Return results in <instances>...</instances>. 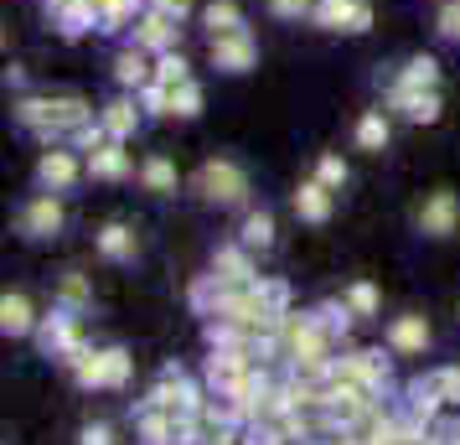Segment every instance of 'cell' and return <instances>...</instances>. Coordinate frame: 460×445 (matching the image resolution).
<instances>
[{
    "label": "cell",
    "mask_w": 460,
    "mask_h": 445,
    "mask_svg": "<svg viewBox=\"0 0 460 445\" xmlns=\"http://www.w3.org/2000/svg\"><path fill=\"white\" fill-rule=\"evenodd\" d=\"M31 342H37V352H42V358H52L58 368H67V362L88 347L84 316H78V311H67V306H52V311H42L37 337H31Z\"/></svg>",
    "instance_id": "5"
},
{
    "label": "cell",
    "mask_w": 460,
    "mask_h": 445,
    "mask_svg": "<svg viewBox=\"0 0 460 445\" xmlns=\"http://www.w3.org/2000/svg\"><path fill=\"white\" fill-rule=\"evenodd\" d=\"M197 22H202V31H208V42L233 37V31H249V16H243V5H238V0H208Z\"/></svg>",
    "instance_id": "29"
},
{
    "label": "cell",
    "mask_w": 460,
    "mask_h": 445,
    "mask_svg": "<svg viewBox=\"0 0 460 445\" xmlns=\"http://www.w3.org/2000/svg\"><path fill=\"white\" fill-rule=\"evenodd\" d=\"M52 306H67V311L88 316L93 311V280L84 270H63V275L52 280Z\"/></svg>",
    "instance_id": "31"
},
{
    "label": "cell",
    "mask_w": 460,
    "mask_h": 445,
    "mask_svg": "<svg viewBox=\"0 0 460 445\" xmlns=\"http://www.w3.org/2000/svg\"><path fill=\"white\" fill-rule=\"evenodd\" d=\"M171 93H176V120H181V125H191V120H202V109H208V88L197 84V78H187V84H176Z\"/></svg>",
    "instance_id": "37"
},
{
    "label": "cell",
    "mask_w": 460,
    "mask_h": 445,
    "mask_svg": "<svg viewBox=\"0 0 460 445\" xmlns=\"http://www.w3.org/2000/svg\"><path fill=\"white\" fill-rule=\"evenodd\" d=\"M424 378H429V388L445 399V409H460V362H439Z\"/></svg>",
    "instance_id": "39"
},
{
    "label": "cell",
    "mask_w": 460,
    "mask_h": 445,
    "mask_svg": "<svg viewBox=\"0 0 460 445\" xmlns=\"http://www.w3.org/2000/svg\"><path fill=\"white\" fill-rule=\"evenodd\" d=\"M290 212L305 223V228H326V223H332V212H336V191L326 187V182L305 176V182L290 191Z\"/></svg>",
    "instance_id": "19"
},
{
    "label": "cell",
    "mask_w": 460,
    "mask_h": 445,
    "mask_svg": "<svg viewBox=\"0 0 460 445\" xmlns=\"http://www.w3.org/2000/svg\"><path fill=\"white\" fill-rule=\"evenodd\" d=\"M11 125L22 135H31L37 146H63V129H58V114H52V93H16Z\"/></svg>",
    "instance_id": "10"
},
{
    "label": "cell",
    "mask_w": 460,
    "mask_h": 445,
    "mask_svg": "<svg viewBox=\"0 0 460 445\" xmlns=\"http://www.w3.org/2000/svg\"><path fill=\"white\" fill-rule=\"evenodd\" d=\"M52 114H58L63 140H73V129H84L88 120H99V104L84 99V93H52Z\"/></svg>",
    "instance_id": "32"
},
{
    "label": "cell",
    "mask_w": 460,
    "mask_h": 445,
    "mask_svg": "<svg viewBox=\"0 0 460 445\" xmlns=\"http://www.w3.org/2000/svg\"><path fill=\"white\" fill-rule=\"evenodd\" d=\"M341 300H347V311H352L357 321H373L377 311H383V290H377L373 280H352V285L341 290Z\"/></svg>",
    "instance_id": "34"
},
{
    "label": "cell",
    "mask_w": 460,
    "mask_h": 445,
    "mask_svg": "<svg viewBox=\"0 0 460 445\" xmlns=\"http://www.w3.org/2000/svg\"><path fill=\"white\" fill-rule=\"evenodd\" d=\"M135 182L150 197H176L181 191V171H176V161H171L166 150H150L146 161H140V171H135Z\"/></svg>",
    "instance_id": "26"
},
{
    "label": "cell",
    "mask_w": 460,
    "mask_h": 445,
    "mask_svg": "<svg viewBox=\"0 0 460 445\" xmlns=\"http://www.w3.org/2000/svg\"><path fill=\"white\" fill-rule=\"evenodd\" d=\"M311 316H315V326L326 332V337H336V347H347V337H352V311H347V300L341 296H332V300H315L311 306Z\"/></svg>",
    "instance_id": "33"
},
{
    "label": "cell",
    "mask_w": 460,
    "mask_h": 445,
    "mask_svg": "<svg viewBox=\"0 0 460 445\" xmlns=\"http://www.w3.org/2000/svg\"><path fill=\"white\" fill-rule=\"evenodd\" d=\"M187 187L202 208H217V212H249L253 208V176L238 156H208L202 166L191 171Z\"/></svg>",
    "instance_id": "1"
},
{
    "label": "cell",
    "mask_w": 460,
    "mask_h": 445,
    "mask_svg": "<svg viewBox=\"0 0 460 445\" xmlns=\"http://www.w3.org/2000/svg\"><path fill=\"white\" fill-rule=\"evenodd\" d=\"M5 88H16V93H26V67H5Z\"/></svg>",
    "instance_id": "48"
},
{
    "label": "cell",
    "mask_w": 460,
    "mask_h": 445,
    "mask_svg": "<svg viewBox=\"0 0 460 445\" xmlns=\"http://www.w3.org/2000/svg\"><path fill=\"white\" fill-rule=\"evenodd\" d=\"M42 16L63 42H78V37H88V31H99L93 0H42Z\"/></svg>",
    "instance_id": "16"
},
{
    "label": "cell",
    "mask_w": 460,
    "mask_h": 445,
    "mask_svg": "<svg viewBox=\"0 0 460 445\" xmlns=\"http://www.w3.org/2000/svg\"><path fill=\"white\" fill-rule=\"evenodd\" d=\"M129 373H135V352L119 347V342H109L104 347V394H119L129 383Z\"/></svg>",
    "instance_id": "35"
},
{
    "label": "cell",
    "mask_w": 460,
    "mask_h": 445,
    "mask_svg": "<svg viewBox=\"0 0 460 445\" xmlns=\"http://www.w3.org/2000/svg\"><path fill=\"white\" fill-rule=\"evenodd\" d=\"M181 31L187 26L171 22L166 11H155V5H146L140 16H135V26H129V47H140V52H150V58H161V52H176L181 47Z\"/></svg>",
    "instance_id": "11"
},
{
    "label": "cell",
    "mask_w": 460,
    "mask_h": 445,
    "mask_svg": "<svg viewBox=\"0 0 460 445\" xmlns=\"http://www.w3.org/2000/svg\"><path fill=\"white\" fill-rule=\"evenodd\" d=\"M249 368H259V347H249V342L208 347V358H202V383H208L212 394H228V388L243 378Z\"/></svg>",
    "instance_id": "9"
},
{
    "label": "cell",
    "mask_w": 460,
    "mask_h": 445,
    "mask_svg": "<svg viewBox=\"0 0 460 445\" xmlns=\"http://www.w3.org/2000/svg\"><path fill=\"white\" fill-rule=\"evenodd\" d=\"M377 22L373 0H315L311 26L326 31V37H367Z\"/></svg>",
    "instance_id": "7"
},
{
    "label": "cell",
    "mask_w": 460,
    "mask_h": 445,
    "mask_svg": "<svg viewBox=\"0 0 460 445\" xmlns=\"http://www.w3.org/2000/svg\"><path fill=\"white\" fill-rule=\"evenodd\" d=\"M129 420H135V441L140 445H181L176 441V414H166V409H146V404H135Z\"/></svg>",
    "instance_id": "28"
},
{
    "label": "cell",
    "mask_w": 460,
    "mask_h": 445,
    "mask_svg": "<svg viewBox=\"0 0 460 445\" xmlns=\"http://www.w3.org/2000/svg\"><path fill=\"white\" fill-rule=\"evenodd\" d=\"M212 399V388L202 378H191L181 362H166L161 368V378L146 388V409H166V414H176V420H187V414H202Z\"/></svg>",
    "instance_id": "3"
},
{
    "label": "cell",
    "mask_w": 460,
    "mask_h": 445,
    "mask_svg": "<svg viewBox=\"0 0 460 445\" xmlns=\"http://www.w3.org/2000/svg\"><path fill=\"white\" fill-rule=\"evenodd\" d=\"M429 342H435V326L419 311H398L383 326V347H394V358H419V352H429Z\"/></svg>",
    "instance_id": "14"
},
{
    "label": "cell",
    "mask_w": 460,
    "mask_h": 445,
    "mask_svg": "<svg viewBox=\"0 0 460 445\" xmlns=\"http://www.w3.org/2000/svg\"><path fill=\"white\" fill-rule=\"evenodd\" d=\"M383 109L403 120V125H439L445 114V93L429 88V93H403V88H383Z\"/></svg>",
    "instance_id": "15"
},
{
    "label": "cell",
    "mask_w": 460,
    "mask_h": 445,
    "mask_svg": "<svg viewBox=\"0 0 460 445\" xmlns=\"http://www.w3.org/2000/svg\"><path fill=\"white\" fill-rule=\"evenodd\" d=\"M78 445H119V430L109 420H88L84 430H78Z\"/></svg>",
    "instance_id": "46"
},
{
    "label": "cell",
    "mask_w": 460,
    "mask_h": 445,
    "mask_svg": "<svg viewBox=\"0 0 460 445\" xmlns=\"http://www.w3.org/2000/svg\"><path fill=\"white\" fill-rule=\"evenodd\" d=\"M238 244H249L253 254H270L274 244H279V223H274V212L264 202L238 218Z\"/></svg>",
    "instance_id": "27"
},
{
    "label": "cell",
    "mask_w": 460,
    "mask_h": 445,
    "mask_svg": "<svg viewBox=\"0 0 460 445\" xmlns=\"http://www.w3.org/2000/svg\"><path fill=\"white\" fill-rule=\"evenodd\" d=\"M135 99L146 109V120H176V93H171L166 84H146Z\"/></svg>",
    "instance_id": "40"
},
{
    "label": "cell",
    "mask_w": 460,
    "mask_h": 445,
    "mask_svg": "<svg viewBox=\"0 0 460 445\" xmlns=\"http://www.w3.org/2000/svg\"><path fill=\"white\" fill-rule=\"evenodd\" d=\"M208 63L223 73V78H249L253 67H259V37L249 31H233V37H217L208 42Z\"/></svg>",
    "instance_id": "12"
},
{
    "label": "cell",
    "mask_w": 460,
    "mask_h": 445,
    "mask_svg": "<svg viewBox=\"0 0 460 445\" xmlns=\"http://www.w3.org/2000/svg\"><path fill=\"white\" fill-rule=\"evenodd\" d=\"M398 409H403L409 420H419L424 430H435L439 414H445V399H439L435 388H429V378L419 373V378H409L403 388H398Z\"/></svg>",
    "instance_id": "24"
},
{
    "label": "cell",
    "mask_w": 460,
    "mask_h": 445,
    "mask_svg": "<svg viewBox=\"0 0 460 445\" xmlns=\"http://www.w3.org/2000/svg\"><path fill=\"white\" fill-rule=\"evenodd\" d=\"M259 296H264V306H270L274 316L295 311V290H290V280H279V275H259Z\"/></svg>",
    "instance_id": "42"
},
{
    "label": "cell",
    "mask_w": 460,
    "mask_h": 445,
    "mask_svg": "<svg viewBox=\"0 0 460 445\" xmlns=\"http://www.w3.org/2000/svg\"><path fill=\"white\" fill-rule=\"evenodd\" d=\"M187 78H197L191 73V58L176 47V52H161L155 58V84H166V88H176V84H187Z\"/></svg>",
    "instance_id": "41"
},
{
    "label": "cell",
    "mask_w": 460,
    "mask_h": 445,
    "mask_svg": "<svg viewBox=\"0 0 460 445\" xmlns=\"http://www.w3.org/2000/svg\"><path fill=\"white\" fill-rule=\"evenodd\" d=\"M63 234H67V197L63 191L37 187L31 197H22V208H16V238H26V244H58Z\"/></svg>",
    "instance_id": "4"
},
{
    "label": "cell",
    "mask_w": 460,
    "mask_h": 445,
    "mask_svg": "<svg viewBox=\"0 0 460 445\" xmlns=\"http://www.w3.org/2000/svg\"><path fill=\"white\" fill-rule=\"evenodd\" d=\"M37 187H47V191H73L78 182H88V161H84V150H73L63 140V146H42V156H37Z\"/></svg>",
    "instance_id": "8"
},
{
    "label": "cell",
    "mask_w": 460,
    "mask_h": 445,
    "mask_svg": "<svg viewBox=\"0 0 460 445\" xmlns=\"http://www.w3.org/2000/svg\"><path fill=\"white\" fill-rule=\"evenodd\" d=\"M37 321H42V311H37V300L26 296V290H5L0 296V332L11 342L37 337Z\"/></svg>",
    "instance_id": "23"
},
{
    "label": "cell",
    "mask_w": 460,
    "mask_h": 445,
    "mask_svg": "<svg viewBox=\"0 0 460 445\" xmlns=\"http://www.w3.org/2000/svg\"><path fill=\"white\" fill-rule=\"evenodd\" d=\"M377 88H403V93H429V88H439V63L429 58V52H414V58H403V63H394L388 73H383V84Z\"/></svg>",
    "instance_id": "20"
},
{
    "label": "cell",
    "mask_w": 460,
    "mask_h": 445,
    "mask_svg": "<svg viewBox=\"0 0 460 445\" xmlns=\"http://www.w3.org/2000/svg\"><path fill=\"white\" fill-rule=\"evenodd\" d=\"M311 11H315V0H264V16L270 22H285V26L311 22Z\"/></svg>",
    "instance_id": "43"
},
{
    "label": "cell",
    "mask_w": 460,
    "mask_h": 445,
    "mask_svg": "<svg viewBox=\"0 0 460 445\" xmlns=\"http://www.w3.org/2000/svg\"><path fill=\"white\" fill-rule=\"evenodd\" d=\"M93 254L104 259V264H135L140 259V234H135V223L125 218H109L93 228Z\"/></svg>",
    "instance_id": "18"
},
{
    "label": "cell",
    "mask_w": 460,
    "mask_h": 445,
    "mask_svg": "<svg viewBox=\"0 0 460 445\" xmlns=\"http://www.w3.org/2000/svg\"><path fill=\"white\" fill-rule=\"evenodd\" d=\"M187 300H191V311L208 321L212 311H217V300H223V285H217V275H212V270H208V275H197V280H191V290H187Z\"/></svg>",
    "instance_id": "38"
},
{
    "label": "cell",
    "mask_w": 460,
    "mask_h": 445,
    "mask_svg": "<svg viewBox=\"0 0 460 445\" xmlns=\"http://www.w3.org/2000/svg\"><path fill=\"white\" fill-rule=\"evenodd\" d=\"M88 182H104V187H119V182H135V156H129L125 140H104L99 150H88Z\"/></svg>",
    "instance_id": "17"
},
{
    "label": "cell",
    "mask_w": 460,
    "mask_h": 445,
    "mask_svg": "<svg viewBox=\"0 0 460 445\" xmlns=\"http://www.w3.org/2000/svg\"><path fill=\"white\" fill-rule=\"evenodd\" d=\"M104 140H109L104 120H88L84 129H73V140H67V146H73V150H84V156H88V150H99V146H104Z\"/></svg>",
    "instance_id": "45"
},
{
    "label": "cell",
    "mask_w": 460,
    "mask_h": 445,
    "mask_svg": "<svg viewBox=\"0 0 460 445\" xmlns=\"http://www.w3.org/2000/svg\"><path fill=\"white\" fill-rule=\"evenodd\" d=\"M212 275H217V285L223 290H243V285H259V254H253L249 244H238V238H228V244H217L212 249Z\"/></svg>",
    "instance_id": "13"
},
{
    "label": "cell",
    "mask_w": 460,
    "mask_h": 445,
    "mask_svg": "<svg viewBox=\"0 0 460 445\" xmlns=\"http://www.w3.org/2000/svg\"><path fill=\"white\" fill-rule=\"evenodd\" d=\"M99 120H104L109 140H125V146H129V140L146 129V109H140L135 93H114L109 104H99Z\"/></svg>",
    "instance_id": "21"
},
{
    "label": "cell",
    "mask_w": 460,
    "mask_h": 445,
    "mask_svg": "<svg viewBox=\"0 0 460 445\" xmlns=\"http://www.w3.org/2000/svg\"><path fill=\"white\" fill-rule=\"evenodd\" d=\"M414 234L429 238V244H445V238L460 234V191L435 187L414 202Z\"/></svg>",
    "instance_id": "6"
},
{
    "label": "cell",
    "mask_w": 460,
    "mask_h": 445,
    "mask_svg": "<svg viewBox=\"0 0 460 445\" xmlns=\"http://www.w3.org/2000/svg\"><path fill=\"white\" fill-rule=\"evenodd\" d=\"M315 182H326L332 191H347V182H352V166H347V156H336V150H321L315 156Z\"/></svg>",
    "instance_id": "36"
},
{
    "label": "cell",
    "mask_w": 460,
    "mask_h": 445,
    "mask_svg": "<svg viewBox=\"0 0 460 445\" xmlns=\"http://www.w3.org/2000/svg\"><path fill=\"white\" fill-rule=\"evenodd\" d=\"M394 114L383 104H373V109H362L357 114V125H352V146L362 150V156H383V150L394 146Z\"/></svg>",
    "instance_id": "22"
},
{
    "label": "cell",
    "mask_w": 460,
    "mask_h": 445,
    "mask_svg": "<svg viewBox=\"0 0 460 445\" xmlns=\"http://www.w3.org/2000/svg\"><path fill=\"white\" fill-rule=\"evenodd\" d=\"M114 84H119V93H140L146 84H155V58L125 42L114 52Z\"/></svg>",
    "instance_id": "25"
},
{
    "label": "cell",
    "mask_w": 460,
    "mask_h": 445,
    "mask_svg": "<svg viewBox=\"0 0 460 445\" xmlns=\"http://www.w3.org/2000/svg\"><path fill=\"white\" fill-rule=\"evenodd\" d=\"M435 37L439 42H460V0H439L435 5Z\"/></svg>",
    "instance_id": "44"
},
{
    "label": "cell",
    "mask_w": 460,
    "mask_h": 445,
    "mask_svg": "<svg viewBox=\"0 0 460 445\" xmlns=\"http://www.w3.org/2000/svg\"><path fill=\"white\" fill-rule=\"evenodd\" d=\"M326 383H362L373 388L377 399H394V347H341L332 362V378Z\"/></svg>",
    "instance_id": "2"
},
{
    "label": "cell",
    "mask_w": 460,
    "mask_h": 445,
    "mask_svg": "<svg viewBox=\"0 0 460 445\" xmlns=\"http://www.w3.org/2000/svg\"><path fill=\"white\" fill-rule=\"evenodd\" d=\"M150 5H155V11H166L171 22H181V26H187L191 16H202V5H197V0H150Z\"/></svg>",
    "instance_id": "47"
},
{
    "label": "cell",
    "mask_w": 460,
    "mask_h": 445,
    "mask_svg": "<svg viewBox=\"0 0 460 445\" xmlns=\"http://www.w3.org/2000/svg\"><path fill=\"white\" fill-rule=\"evenodd\" d=\"M150 0H93V16H99V37H129L135 16L146 11Z\"/></svg>",
    "instance_id": "30"
}]
</instances>
